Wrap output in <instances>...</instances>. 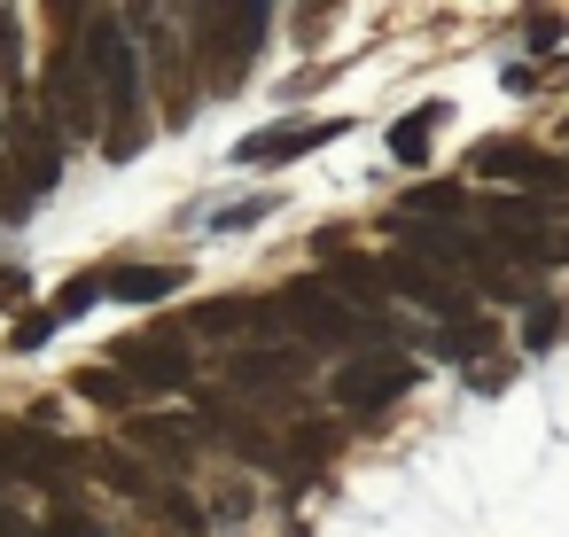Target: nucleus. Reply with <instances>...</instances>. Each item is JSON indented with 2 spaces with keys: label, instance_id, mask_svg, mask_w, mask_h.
<instances>
[{
  "label": "nucleus",
  "instance_id": "f257e3e1",
  "mask_svg": "<svg viewBox=\"0 0 569 537\" xmlns=\"http://www.w3.org/2000/svg\"><path fill=\"white\" fill-rule=\"evenodd\" d=\"M126 24L118 17H102V9H87V55H94V71H102V149L126 164V156H141V141H149V87H141V55H133V40H118Z\"/></svg>",
  "mask_w": 569,
  "mask_h": 537
},
{
  "label": "nucleus",
  "instance_id": "f03ea898",
  "mask_svg": "<svg viewBox=\"0 0 569 537\" xmlns=\"http://www.w3.org/2000/svg\"><path fill=\"white\" fill-rule=\"evenodd\" d=\"M40 118L56 125V141L102 133V71H94L87 40H56V55L40 71Z\"/></svg>",
  "mask_w": 569,
  "mask_h": 537
},
{
  "label": "nucleus",
  "instance_id": "7ed1b4c3",
  "mask_svg": "<svg viewBox=\"0 0 569 537\" xmlns=\"http://www.w3.org/2000/svg\"><path fill=\"white\" fill-rule=\"evenodd\" d=\"M9 156H0V211L9 219H24L56 180H63V141H56V125L40 118V110H17V125H9Z\"/></svg>",
  "mask_w": 569,
  "mask_h": 537
},
{
  "label": "nucleus",
  "instance_id": "20e7f679",
  "mask_svg": "<svg viewBox=\"0 0 569 537\" xmlns=\"http://www.w3.org/2000/svg\"><path fill=\"white\" fill-rule=\"evenodd\" d=\"M266 24H273L266 9H196V17H188V32H196V40H188V55L203 63V79H211V87H234V79L258 63Z\"/></svg>",
  "mask_w": 569,
  "mask_h": 537
},
{
  "label": "nucleus",
  "instance_id": "39448f33",
  "mask_svg": "<svg viewBox=\"0 0 569 537\" xmlns=\"http://www.w3.org/2000/svg\"><path fill=\"white\" fill-rule=\"evenodd\" d=\"M273 304H281V327H289L297 343H312V351H351V343L375 335V320L351 312L343 296H328V281H289Z\"/></svg>",
  "mask_w": 569,
  "mask_h": 537
},
{
  "label": "nucleus",
  "instance_id": "423d86ee",
  "mask_svg": "<svg viewBox=\"0 0 569 537\" xmlns=\"http://www.w3.org/2000/svg\"><path fill=\"white\" fill-rule=\"evenodd\" d=\"M382 281L406 296V304H421L437 327H460V320H476V288L452 273V265H437V257H421V250H398L390 265H382Z\"/></svg>",
  "mask_w": 569,
  "mask_h": 537
},
{
  "label": "nucleus",
  "instance_id": "0eeeda50",
  "mask_svg": "<svg viewBox=\"0 0 569 537\" xmlns=\"http://www.w3.org/2000/svg\"><path fill=\"white\" fill-rule=\"evenodd\" d=\"M79 467H87V444H63V436H48L40 421H24V428H0V475H9V483L79 490Z\"/></svg>",
  "mask_w": 569,
  "mask_h": 537
},
{
  "label": "nucleus",
  "instance_id": "6e6552de",
  "mask_svg": "<svg viewBox=\"0 0 569 537\" xmlns=\"http://www.w3.org/2000/svg\"><path fill=\"white\" fill-rule=\"evenodd\" d=\"M413 358L398 351V343H382V351H367V358H351L343 374H336V405L343 413H382V405H398L406 389H413Z\"/></svg>",
  "mask_w": 569,
  "mask_h": 537
},
{
  "label": "nucleus",
  "instance_id": "1a4fd4ad",
  "mask_svg": "<svg viewBox=\"0 0 569 537\" xmlns=\"http://www.w3.org/2000/svg\"><path fill=\"white\" fill-rule=\"evenodd\" d=\"M468 172L491 180V188H530V203L553 195V188H569V172H561L546 149H530V141H476V149H468Z\"/></svg>",
  "mask_w": 569,
  "mask_h": 537
},
{
  "label": "nucleus",
  "instance_id": "9d476101",
  "mask_svg": "<svg viewBox=\"0 0 569 537\" xmlns=\"http://www.w3.org/2000/svg\"><path fill=\"white\" fill-rule=\"evenodd\" d=\"M110 366L133 389H157V397L196 382V351H180V335H126V343H110Z\"/></svg>",
  "mask_w": 569,
  "mask_h": 537
},
{
  "label": "nucleus",
  "instance_id": "9b49d317",
  "mask_svg": "<svg viewBox=\"0 0 569 537\" xmlns=\"http://www.w3.org/2000/svg\"><path fill=\"white\" fill-rule=\"evenodd\" d=\"M305 366H312V351H289V343H242L234 358H227V374H234V389H266V397H289L297 382H305Z\"/></svg>",
  "mask_w": 569,
  "mask_h": 537
},
{
  "label": "nucleus",
  "instance_id": "f8f14e48",
  "mask_svg": "<svg viewBox=\"0 0 569 537\" xmlns=\"http://www.w3.org/2000/svg\"><path fill=\"white\" fill-rule=\"evenodd\" d=\"M336 141V125H266V133H250L242 149H234V164H281V156H312V149H328Z\"/></svg>",
  "mask_w": 569,
  "mask_h": 537
},
{
  "label": "nucleus",
  "instance_id": "ddd939ff",
  "mask_svg": "<svg viewBox=\"0 0 569 537\" xmlns=\"http://www.w3.org/2000/svg\"><path fill=\"white\" fill-rule=\"evenodd\" d=\"M203 436H219V444L242 452V459H273V436H266L258 421H242L234 397H203Z\"/></svg>",
  "mask_w": 569,
  "mask_h": 537
},
{
  "label": "nucleus",
  "instance_id": "4468645a",
  "mask_svg": "<svg viewBox=\"0 0 569 537\" xmlns=\"http://www.w3.org/2000/svg\"><path fill=\"white\" fill-rule=\"evenodd\" d=\"M126 444H141L149 459H164L172 475L196 459V436H188L180 421H164V413H126Z\"/></svg>",
  "mask_w": 569,
  "mask_h": 537
},
{
  "label": "nucleus",
  "instance_id": "2eb2a0df",
  "mask_svg": "<svg viewBox=\"0 0 569 537\" xmlns=\"http://www.w3.org/2000/svg\"><path fill=\"white\" fill-rule=\"evenodd\" d=\"M328 296H343L351 312H382V296H390V281H382V265L375 257H336V273H328Z\"/></svg>",
  "mask_w": 569,
  "mask_h": 537
},
{
  "label": "nucleus",
  "instance_id": "dca6fc26",
  "mask_svg": "<svg viewBox=\"0 0 569 537\" xmlns=\"http://www.w3.org/2000/svg\"><path fill=\"white\" fill-rule=\"evenodd\" d=\"M87 467H102V483H110L118 498H141V506L157 498V467H141V459H133V452H118V444H94V452H87Z\"/></svg>",
  "mask_w": 569,
  "mask_h": 537
},
{
  "label": "nucleus",
  "instance_id": "f3484780",
  "mask_svg": "<svg viewBox=\"0 0 569 537\" xmlns=\"http://www.w3.org/2000/svg\"><path fill=\"white\" fill-rule=\"evenodd\" d=\"M172 288H180L172 265H118V273L102 281V296H118V304H164Z\"/></svg>",
  "mask_w": 569,
  "mask_h": 537
},
{
  "label": "nucleus",
  "instance_id": "a211bd4d",
  "mask_svg": "<svg viewBox=\"0 0 569 537\" xmlns=\"http://www.w3.org/2000/svg\"><path fill=\"white\" fill-rule=\"evenodd\" d=\"M437 118H445L437 102H421L413 118H398V125H390V156H398V164H429V133H437Z\"/></svg>",
  "mask_w": 569,
  "mask_h": 537
},
{
  "label": "nucleus",
  "instance_id": "6ab92c4d",
  "mask_svg": "<svg viewBox=\"0 0 569 537\" xmlns=\"http://www.w3.org/2000/svg\"><path fill=\"white\" fill-rule=\"evenodd\" d=\"M460 211H468V203H460V188H445V180H421V188L406 195V211H398V219H406V226H413V219H445V226H460Z\"/></svg>",
  "mask_w": 569,
  "mask_h": 537
},
{
  "label": "nucleus",
  "instance_id": "aec40b11",
  "mask_svg": "<svg viewBox=\"0 0 569 537\" xmlns=\"http://www.w3.org/2000/svg\"><path fill=\"white\" fill-rule=\"evenodd\" d=\"M71 389H79V397H94V405H110V413H126V405H133V382H126L118 366H79V374H71Z\"/></svg>",
  "mask_w": 569,
  "mask_h": 537
},
{
  "label": "nucleus",
  "instance_id": "412c9836",
  "mask_svg": "<svg viewBox=\"0 0 569 537\" xmlns=\"http://www.w3.org/2000/svg\"><path fill=\"white\" fill-rule=\"evenodd\" d=\"M538 265H569V211H546L538 203V234H530V273Z\"/></svg>",
  "mask_w": 569,
  "mask_h": 537
},
{
  "label": "nucleus",
  "instance_id": "4be33fe9",
  "mask_svg": "<svg viewBox=\"0 0 569 537\" xmlns=\"http://www.w3.org/2000/svg\"><path fill=\"white\" fill-rule=\"evenodd\" d=\"M491 335H499L491 320H460V327H445V335H437V358H460V366H468L476 351H491Z\"/></svg>",
  "mask_w": 569,
  "mask_h": 537
},
{
  "label": "nucleus",
  "instance_id": "5701e85b",
  "mask_svg": "<svg viewBox=\"0 0 569 537\" xmlns=\"http://www.w3.org/2000/svg\"><path fill=\"white\" fill-rule=\"evenodd\" d=\"M569 335V312L561 304H530L522 312V351H546V343H561Z\"/></svg>",
  "mask_w": 569,
  "mask_h": 537
},
{
  "label": "nucleus",
  "instance_id": "b1692460",
  "mask_svg": "<svg viewBox=\"0 0 569 537\" xmlns=\"http://www.w3.org/2000/svg\"><path fill=\"white\" fill-rule=\"evenodd\" d=\"M149 514H164V521H180V529H203V506H196L188 490H172V483H157V498H149Z\"/></svg>",
  "mask_w": 569,
  "mask_h": 537
},
{
  "label": "nucleus",
  "instance_id": "393cba45",
  "mask_svg": "<svg viewBox=\"0 0 569 537\" xmlns=\"http://www.w3.org/2000/svg\"><path fill=\"white\" fill-rule=\"evenodd\" d=\"M94 296H102V281H94V273H87V281H71V288H63V296L48 304V312H56V327H63V320H79V312H87Z\"/></svg>",
  "mask_w": 569,
  "mask_h": 537
},
{
  "label": "nucleus",
  "instance_id": "a878e982",
  "mask_svg": "<svg viewBox=\"0 0 569 537\" xmlns=\"http://www.w3.org/2000/svg\"><path fill=\"white\" fill-rule=\"evenodd\" d=\"M48 335H56V312H24V320H17V335H9V351H40Z\"/></svg>",
  "mask_w": 569,
  "mask_h": 537
},
{
  "label": "nucleus",
  "instance_id": "bb28decb",
  "mask_svg": "<svg viewBox=\"0 0 569 537\" xmlns=\"http://www.w3.org/2000/svg\"><path fill=\"white\" fill-rule=\"evenodd\" d=\"M328 452H336V428H312V421H305V428L289 436V459H328Z\"/></svg>",
  "mask_w": 569,
  "mask_h": 537
},
{
  "label": "nucleus",
  "instance_id": "cd10ccee",
  "mask_svg": "<svg viewBox=\"0 0 569 537\" xmlns=\"http://www.w3.org/2000/svg\"><path fill=\"white\" fill-rule=\"evenodd\" d=\"M17 55H24V17L0 9V71H17Z\"/></svg>",
  "mask_w": 569,
  "mask_h": 537
},
{
  "label": "nucleus",
  "instance_id": "c85d7f7f",
  "mask_svg": "<svg viewBox=\"0 0 569 537\" xmlns=\"http://www.w3.org/2000/svg\"><path fill=\"white\" fill-rule=\"evenodd\" d=\"M258 219H273V195H258V203H234V211H219V234H242V226H258Z\"/></svg>",
  "mask_w": 569,
  "mask_h": 537
},
{
  "label": "nucleus",
  "instance_id": "c756f323",
  "mask_svg": "<svg viewBox=\"0 0 569 537\" xmlns=\"http://www.w3.org/2000/svg\"><path fill=\"white\" fill-rule=\"evenodd\" d=\"M522 32H530V48H538V55H553V48H561V32H569V24H561V17H546V9H538V17H530V24H522Z\"/></svg>",
  "mask_w": 569,
  "mask_h": 537
},
{
  "label": "nucleus",
  "instance_id": "7c9ffc66",
  "mask_svg": "<svg viewBox=\"0 0 569 537\" xmlns=\"http://www.w3.org/2000/svg\"><path fill=\"white\" fill-rule=\"evenodd\" d=\"M40 537H102V529H94V521H87V514H56V521H48V529H40Z\"/></svg>",
  "mask_w": 569,
  "mask_h": 537
},
{
  "label": "nucleus",
  "instance_id": "2f4dec72",
  "mask_svg": "<svg viewBox=\"0 0 569 537\" xmlns=\"http://www.w3.org/2000/svg\"><path fill=\"white\" fill-rule=\"evenodd\" d=\"M24 288H32V281H24L17 265H9V273H0V312H17V304H24Z\"/></svg>",
  "mask_w": 569,
  "mask_h": 537
},
{
  "label": "nucleus",
  "instance_id": "473e14b6",
  "mask_svg": "<svg viewBox=\"0 0 569 537\" xmlns=\"http://www.w3.org/2000/svg\"><path fill=\"white\" fill-rule=\"evenodd\" d=\"M507 382H515V366H507V358H499V366H476V389H507Z\"/></svg>",
  "mask_w": 569,
  "mask_h": 537
},
{
  "label": "nucleus",
  "instance_id": "72a5a7b5",
  "mask_svg": "<svg viewBox=\"0 0 569 537\" xmlns=\"http://www.w3.org/2000/svg\"><path fill=\"white\" fill-rule=\"evenodd\" d=\"M561 172H569V164H561Z\"/></svg>",
  "mask_w": 569,
  "mask_h": 537
}]
</instances>
